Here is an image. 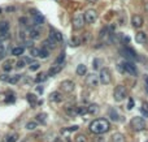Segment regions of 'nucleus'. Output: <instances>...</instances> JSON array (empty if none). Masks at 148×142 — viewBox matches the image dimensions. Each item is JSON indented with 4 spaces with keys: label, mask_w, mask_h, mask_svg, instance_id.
<instances>
[{
    "label": "nucleus",
    "mask_w": 148,
    "mask_h": 142,
    "mask_svg": "<svg viewBox=\"0 0 148 142\" xmlns=\"http://www.w3.org/2000/svg\"><path fill=\"white\" fill-rule=\"evenodd\" d=\"M109 128H110V125L106 119H96L90 124V131L96 136H100V134L108 132Z\"/></svg>",
    "instance_id": "obj_1"
},
{
    "label": "nucleus",
    "mask_w": 148,
    "mask_h": 142,
    "mask_svg": "<svg viewBox=\"0 0 148 142\" xmlns=\"http://www.w3.org/2000/svg\"><path fill=\"white\" fill-rule=\"evenodd\" d=\"M130 127H131L133 131L135 132H142L145 129V127H147V124H145V120L143 119V117H133L131 120H130Z\"/></svg>",
    "instance_id": "obj_2"
},
{
    "label": "nucleus",
    "mask_w": 148,
    "mask_h": 142,
    "mask_svg": "<svg viewBox=\"0 0 148 142\" xmlns=\"http://www.w3.org/2000/svg\"><path fill=\"white\" fill-rule=\"evenodd\" d=\"M113 97H115L116 102H122L127 97V89L123 85H117L115 87V91H113Z\"/></svg>",
    "instance_id": "obj_3"
},
{
    "label": "nucleus",
    "mask_w": 148,
    "mask_h": 142,
    "mask_svg": "<svg viewBox=\"0 0 148 142\" xmlns=\"http://www.w3.org/2000/svg\"><path fill=\"white\" fill-rule=\"evenodd\" d=\"M98 20V12L95 9H87L83 13V21L86 24H94Z\"/></svg>",
    "instance_id": "obj_4"
},
{
    "label": "nucleus",
    "mask_w": 148,
    "mask_h": 142,
    "mask_svg": "<svg viewBox=\"0 0 148 142\" xmlns=\"http://www.w3.org/2000/svg\"><path fill=\"white\" fill-rule=\"evenodd\" d=\"M121 65H122V71L125 73L130 74V76H137L138 74V71H137V67L134 65V63L133 61H125V63H121Z\"/></svg>",
    "instance_id": "obj_5"
},
{
    "label": "nucleus",
    "mask_w": 148,
    "mask_h": 142,
    "mask_svg": "<svg viewBox=\"0 0 148 142\" xmlns=\"http://www.w3.org/2000/svg\"><path fill=\"white\" fill-rule=\"evenodd\" d=\"M99 81H100L103 85H108L112 81V73L108 68H103L100 71V74H99Z\"/></svg>",
    "instance_id": "obj_6"
},
{
    "label": "nucleus",
    "mask_w": 148,
    "mask_h": 142,
    "mask_svg": "<svg viewBox=\"0 0 148 142\" xmlns=\"http://www.w3.org/2000/svg\"><path fill=\"white\" fill-rule=\"evenodd\" d=\"M60 89H61L64 93L70 94V93L74 91V89H76V83L73 82L72 80H64L61 83H60Z\"/></svg>",
    "instance_id": "obj_7"
},
{
    "label": "nucleus",
    "mask_w": 148,
    "mask_h": 142,
    "mask_svg": "<svg viewBox=\"0 0 148 142\" xmlns=\"http://www.w3.org/2000/svg\"><path fill=\"white\" fill-rule=\"evenodd\" d=\"M72 24H73V29H74V30H81L84 25L83 16H82V14H76V16L73 17Z\"/></svg>",
    "instance_id": "obj_8"
},
{
    "label": "nucleus",
    "mask_w": 148,
    "mask_h": 142,
    "mask_svg": "<svg viewBox=\"0 0 148 142\" xmlns=\"http://www.w3.org/2000/svg\"><path fill=\"white\" fill-rule=\"evenodd\" d=\"M86 85L88 86V87H96V86L99 85V77L94 73L88 74V76L86 77Z\"/></svg>",
    "instance_id": "obj_9"
},
{
    "label": "nucleus",
    "mask_w": 148,
    "mask_h": 142,
    "mask_svg": "<svg viewBox=\"0 0 148 142\" xmlns=\"http://www.w3.org/2000/svg\"><path fill=\"white\" fill-rule=\"evenodd\" d=\"M131 24L135 29H140L144 25V18H143L140 14H134L131 17Z\"/></svg>",
    "instance_id": "obj_10"
},
{
    "label": "nucleus",
    "mask_w": 148,
    "mask_h": 142,
    "mask_svg": "<svg viewBox=\"0 0 148 142\" xmlns=\"http://www.w3.org/2000/svg\"><path fill=\"white\" fill-rule=\"evenodd\" d=\"M9 28H11V25H9L8 21H1V22H0V35H1V38L8 37Z\"/></svg>",
    "instance_id": "obj_11"
},
{
    "label": "nucleus",
    "mask_w": 148,
    "mask_h": 142,
    "mask_svg": "<svg viewBox=\"0 0 148 142\" xmlns=\"http://www.w3.org/2000/svg\"><path fill=\"white\" fill-rule=\"evenodd\" d=\"M50 39H52V40H55V42H62V35H61V33L60 31H57V30H55V29H51L50 30Z\"/></svg>",
    "instance_id": "obj_12"
},
{
    "label": "nucleus",
    "mask_w": 148,
    "mask_h": 142,
    "mask_svg": "<svg viewBox=\"0 0 148 142\" xmlns=\"http://www.w3.org/2000/svg\"><path fill=\"white\" fill-rule=\"evenodd\" d=\"M26 34L29 35V38H30L31 40H34V39H38V38L40 37V30L36 28H30Z\"/></svg>",
    "instance_id": "obj_13"
},
{
    "label": "nucleus",
    "mask_w": 148,
    "mask_h": 142,
    "mask_svg": "<svg viewBox=\"0 0 148 142\" xmlns=\"http://www.w3.org/2000/svg\"><path fill=\"white\" fill-rule=\"evenodd\" d=\"M50 100L53 103H60L62 102V95L61 93H59V91H53V93L50 94Z\"/></svg>",
    "instance_id": "obj_14"
},
{
    "label": "nucleus",
    "mask_w": 148,
    "mask_h": 142,
    "mask_svg": "<svg viewBox=\"0 0 148 142\" xmlns=\"http://www.w3.org/2000/svg\"><path fill=\"white\" fill-rule=\"evenodd\" d=\"M62 69V65H57V64H55V65H52L50 69H48V73H47V77H53L56 76L57 73H59L60 71Z\"/></svg>",
    "instance_id": "obj_15"
},
{
    "label": "nucleus",
    "mask_w": 148,
    "mask_h": 142,
    "mask_svg": "<svg viewBox=\"0 0 148 142\" xmlns=\"http://www.w3.org/2000/svg\"><path fill=\"white\" fill-rule=\"evenodd\" d=\"M33 16H34V24H35V25L39 26V25H43V24H44V17H43V16L39 13V12H35V11H34Z\"/></svg>",
    "instance_id": "obj_16"
},
{
    "label": "nucleus",
    "mask_w": 148,
    "mask_h": 142,
    "mask_svg": "<svg viewBox=\"0 0 148 142\" xmlns=\"http://www.w3.org/2000/svg\"><path fill=\"white\" fill-rule=\"evenodd\" d=\"M56 44H57V43L55 42V40L50 39V38H47L46 40H43V47H44L46 50H47V48H50V50L56 48Z\"/></svg>",
    "instance_id": "obj_17"
},
{
    "label": "nucleus",
    "mask_w": 148,
    "mask_h": 142,
    "mask_svg": "<svg viewBox=\"0 0 148 142\" xmlns=\"http://www.w3.org/2000/svg\"><path fill=\"white\" fill-rule=\"evenodd\" d=\"M135 40H137L138 43H140V44H143V43H147V34H145L144 31H139V33H137Z\"/></svg>",
    "instance_id": "obj_18"
},
{
    "label": "nucleus",
    "mask_w": 148,
    "mask_h": 142,
    "mask_svg": "<svg viewBox=\"0 0 148 142\" xmlns=\"http://www.w3.org/2000/svg\"><path fill=\"white\" fill-rule=\"evenodd\" d=\"M87 110V114H91V115H95L99 112V106L96 104V103H91V104H88L86 107Z\"/></svg>",
    "instance_id": "obj_19"
},
{
    "label": "nucleus",
    "mask_w": 148,
    "mask_h": 142,
    "mask_svg": "<svg viewBox=\"0 0 148 142\" xmlns=\"http://www.w3.org/2000/svg\"><path fill=\"white\" fill-rule=\"evenodd\" d=\"M110 142H126V139L122 133H115L110 137Z\"/></svg>",
    "instance_id": "obj_20"
},
{
    "label": "nucleus",
    "mask_w": 148,
    "mask_h": 142,
    "mask_svg": "<svg viewBox=\"0 0 148 142\" xmlns=\"http://www.w3.org/2000/svg\"><path fill=\"white\" fill-rule=\"evenodd\" d=\"M108 114H109V117H110L112 121H118V120H120V115L117 114V111H116L115 108H109Z\"/></svg>",
    "instance_id": "obj_21"
},
{
    "label": "nucleus",
    "mask_w": 148,
    "mask_h": 142,
    "mask_svg": "<svg viewBox=\"0 0 148 142\" xmlns=\"http://www.w3.org/2000/svg\"><path fill=\"white\" fill-rule=\"evenodd\" d=\"M36 122H39V124H46L47 122V114H44V112H40V114L36 115Z\"/></svg>",
    "instance_id": "obj_22"
},
{
    "label": "nucleus",
    "mask_w": 148,
    "mask_h": 142,
    "mask_svg": "<svg viewBox=\"0 0 148 142\" xmlns=\"http://www.w3.org/2000/svg\"><path fill=\"white\" fill-rule=\"evenodd\" d=\"M86 73H87V67L84 64H79L77 67V74L78 76H86Z\"/></svg>",
    "instance_id": "obj_23"
},
{
    "label": "nucleus",
    "mask_w": 148,
    "mask_h": 142,
    "mask_svg": "<svg viewBox=\"0 0 148 142\" xmlns=\"http://www.w3.org/2000/svg\"><path fill=\"white\" fill-rule=\"evenodd\" d=\"M23 51H25V48L21 47V46H18V47L12 48V55H13V56H21V55H23Z\"/></svg>",
    "instance_id": "obj_24"
},
{
    "label": "nucleus",
    "mask_w": 148,
    "mask_h": 142,
    "mask_svg": "<svg viewBox=\"0 0 148 142\" xmlns=\"http://www.w3.org/2000/svg\"><path fill=\"white\" fill-rule=\"evenodd\" d=\"M79 129L78 125H73V127H70V128H64L61 129V133L62 134H69V133H73V132H77Z\"/></svg>",
    "instance_id": "obj_25"
},
{
    "label": "nucleus",
    "mask_w": 148,
    "mask_h": 142,
    "mask_svg": "<svg viewBox=\"0 0 148 142\" xmlns=\"http://www.w3.org/2000/svg\"><path fill=\"white\" fill-rule=\"evenodd\" d=\"M65 57H66V55H65V52L62 51L61 54L59 55V56L56 57V60H55V64H57V65H62L65 61Z\"/></svg>",
    "instance_id": "obj_26"
},
{
    "label": "nucleus",
    "mask_w": 148,
    "mask_h": 142,
    "mask_svg": "<svg viewBox=\"0 0 148 142\" xmlns=\"http://www.w3.org/2000/svg\"><path fill=\"white\" fill-rule=\"evenodd\" d=\"M140 114H142L143 117H148V103L143 102L142 107H140Z\"/></svg>",
    "instance_id": "obj_27"
},
{
    "label": "nucleus",
    "mask_w": 148,
    "mask_h": 142,
    "mask_svg": "<svg viewBox=\"0 0 148 142\" xmlns=\"http://www.w3.org/2000/svg\"><path fill=\"white\" fill-rule=\"evenodd\" d=\"M74 111H76V115H86L87 114V110L84 106H77V107H74Z\"/></svg>",
    "instance_id": "obj_28"
},
{
    "label": "nucleus",
    "mask_w": 148,
    "mask_h": 142,
    "mask_svg": "<svg viewBox=\"0 0 148 142\" xmlns=\"http://www.w3.org/2000/svg\"><path fill=\"white\" fill-rule=\"evenodd\" d=\"M18 141V134L17 133H11L5 137V142H17Z\"/></svg>",
    "instance_id": "obj_29"
},
{
    "label": "nucleus",
    "mask_w": 148,
    "mask_h": 142,
    "mask_svg": "<svg viewBox=\"0 0 148 142\" xmlns=\"http://www.w3.org/2000/svg\"><path fill=\"white\" fill-rule=\"evenodd\" d=\"M26 99H27V102L30 103L31 106H34L36 103V99H38V98H36V95L35 94H31V93H29L27 95H26Z\"/></svg>",
    "instance_id": "obj_30"
},
{
    "label": "nucleus",
    "mask_w": 148,
    "mask_h": 142,
    "mask_svg": "<svg viewBox=\"0 0 148 142\" xmlns=\"http://www.w3.org/2000/svg\"><path fill=\"white\" fill-rule=\"evenodd\" d=\"M36 127H38V122L36 121H29L26 122L25 128L27 129V131H34V129H36Z\"/></svg>",
    "instance_id": "obj_31"
},
{
    "label": "nucleus",
    "mask_w": 148,
    "mask_h": 142,
    "mask_svg": "<svg viewBox=\"0 0 148 142\" xmlns=\"http://www.w3.org/2000/svg\"><path fill=\"white\" fill-rule=\"evenodd\" d=\"M20 80H21V76H20V74H14V76H11V77H9L8 82L12 83V85H14V83H17Z\"/></svg>",
    "instance_id": "obj_32"
},
{
    "label": "nucleus",
    "mask_w": 148,
    "mask_h": 142,
    "mask_svg": "<svg viewBox=\"0 0 148 142\" xmlns=\"http://www.w3.org/2000/svg\"><path fill=\"white\" fill-rule=\"evenodd\" d=\"M47 80V74L46 73H39L38 76H36V78H35V82H43V81H46Z\"/></svg>",
    "instance_id": "obj_33"
},
{
    "label": "nucleus",
    "mask_w": 148,
    "mask_h": 142,
    "mask_svg": "<svg viewBox=\"0 0 148 142\" xmlns=\"http://www.w3.org/2000/svg\"><path fill=\"white\" fill-rule=\"evenodd\" d=\"M65 111H66L68 115L70 116H76V111H74V106H66L65 107Z\"/></svg>",
    "instance_id": "obj_34"
},
{
    "label": "nucleus",
    "mask_w": 148,
    "mask_h": 142,
    "mask_svg": "<svg viewBox=\"0 0 148 142\" xmlns=\"http://www.w3.org/2000/svg\"><path fill=\"white\" fill-rule=\"evenodd\" d=\"M50 56V51L46 48H42L39 50V57H42V59H47V57Z\"/></svg>",
    "instance_id": "obj_35"
},
{
    "label": "nucleus",
    "mask_w": 148,
    "mask_h": 142,
    "mask_svg": "<svg viewBox=\"0 0 148 142\" xmlns=\"http://www.w3.org/2000/svg\"><path fill=\"white\" fill-rule=\"evenodd\" d=\"M12 63L11 61H7V63H4V65H3V71L4 72H11L12 71Z\"/></svg>",
    "instance_id": "obj_36"
},
{
    "label": "nucleus",
    "mask_w": 148,
    "mask_h": 142,
    "mask_svg": "<svg viewBox=\"0 0 148 142\" xmlns=\"http://www.w3.org/2000/svg\"><path fill=\"white\" fill-rule=\"evenodd\" d=\"M39 68H40V64H39V63H31V65H30V68H29V69H30L31 72H36Z\"/></svg>",
    "instance_id": "obj_37"
},
{
    "label": "nucleus",
    "mask_w": 148,
    "mask_h": 142,
    "mask_svg": "<svg viewBox=\"0 0 148 142\" xmlns=\"http://www.w3.org/2000/svg\"><path fill=\"white\" fill-rule=\"evenodd\" d=\"M88 40H90V34H88V33H84V34L82 35L81 43H82V44H86V43L88 42Z\"/></svg>",
    "instance_id": "obj_38"
},
{
    "label": "nucleus",
    "mask_w": 148,
    "mask_h": 142,
    "mask_svg": "<svg viewBox=\"0 0 148 142\" xmlns=\"http://www.w3.org/2000/svg\"><path fill=\"white\" fill-rule=\"evenodd\" d=\"M76 142H87V138L84 134H78L76 137Z\"/></svg>",
    "instance_id": "obj_39"
},
{
    "label": "nucleus",
    "mask_w": 148,
    "mask_h": 142,
    "mask_svg": "<svg viewBox=\"0 0 148 142\" xmlns=\"http://www.w3.org/2000/svg\"><path fill=\"white\" fill-rule=\"evenodd\" d=\"M30 54H31V56H34V57H39V48H31L30 50Z\"/></svg>",
    "instance_id": "obj_40"
},
{
    "label": "nucleus",
    "mask_w": 148,
    "mask_h": 142,
    "mask_svg": "<svg viewBox=\"0 0 148 142\" xmlns=\"http://www.w3.org/2000/svg\"><path fill=\"white\" fill-rule=\"evenodd\" d=\"M92 142H105V138L103 136H95L92 138Z\"/></svg>",
    "instance_id": "obj_41"
},
{
    "label": "nucleus",
    "mask_w": 148,
    "mask_h": 142,
    "mask_svg": "<svg viewBox=\"0 0 148 142\" xmlns=\"http://www.w3.org/2000/svg\"><path fill=\"white\" fill-rule=\"evenodd\" d=\"M134 104H135L134 99H133V98H130V99H129V102H127V110H129V111L134 108Z\"/></svg>",
    "instance_id": "obj_42"
},
{
    "label": "nucleus",
    "mask_w": 148,
    "mask_h": 142,
    "mask_svg": "<svg viewBox=\"0 0 148 142\" xmlns=\"http://www.w3.org/2000/svg\"><path fill=\"white\" fill-rule=\"evenodd\" d=\"M100 64H101V60L100 59H94V69H99V67H100Z\"/></svg>",
    "instance_id": "obj_43"
},
{
    "label": "nucleus",
    "mask_w": 148,
    "mask_h": 142,
    "mask_svg": "<svg viewBox=\"0 0 148 142\" xmlns=\"http://www.w3.org/2000/svg\"><path fill=\"white\" fill-rule=\"evenodd\" d=\"M25 65H26V63L23 61V60H18V61H17V64H16V67H17L18 69H22Z\"/></svg>",
    "instance_id": "obj_44"
},
{
    "label": "nucleus",
    "mask_w": 148,
    "mask_h": 142,
    "mask_svg": "<svg viewBox=\"0 0 148 142\" xmlns=\"http://www.w3.org/2000/svg\"><path fill=\"white\" fill-rule=\"evenodd\" d=\"M33 44H34V42H33V40H31V39H26L25 40V46H26V47H27V48H33Z\"/></svg>",
    "instance_id": "obj_45"
},
{
    "label": "nucleus",
    "mask_w": 148,
    "mask_h": 142,
    "mask_svg": "<svg viewBox=\"0 0 148 142\" xmlns=\"http://www.w3.org/2000/svg\"><path fill=\"white\" fill-rule=\"evenodd\" d=\"M9 77H11V76H8V74H0V80H1V81H7V82H8Z\"/></svg>",
    "instance_id": "obj_46"
},
{
    "label": "nucleus",
    "mask_w": 148,
    "mask_h": 142,
    "mask_svg": "<svg viewBox=\"0 0 148 142\" xmlns=\"http://www.w3.org/2000/svg\"><path fill=\"white\" fill-rule=\"evenodd\" d=\"M4 55H5V50H4V47H0V60L4 57Z\"/></svg>",
    "instance_id": "obj_47"
},
{
    "label": "nucleus",
    "mask_w": 148,
    "mask_h": 142,
    "mask_svg": "<svg viewBox=\"0 0 148 142\" xmlns=\"http://www.w3.org/2000/svg\"><path fill=\"white\" fill-rule=\"evenodd\" d=\"M144 81H145V87H147V90H148V76H145Z\"/></svg>",
    "instance_id": "obj_48"
},
{
    "label": "nucleus",
    "mask_w": 148,
    "mask_h": 142,
    "mask_svg": "<svg viewBox=\"0 0 148 142\" xmlns=\"http://www.w3.org/2000/svg\"><path fill=\"white\" fill-rule=\"evenodd\" d=\"M144 9H145V12H147V13H148V1H147V3H145V5H144Z\"/></svg>",
    "instance_id": "obj_49"
},
{
    "label": "nucleus",
    "mask_w": 148,
    "mask_h": 142,
    "mask_svg": "<svg viewBox=\"0 0 148 142\" xmlns=\"http://www.w3.org/2000/svg\"><path fill=\"white\" fill-rule=\"evenodd\" d=\"M38 93H43V87H42V86H39V87H38Z\"/></svg>",
    "instance_id": "obj_50"
},
{
    "label": "nucleus",
    "mask_w": 148,
    "mask_h": 142,
    "mask_svg": "<svg viewBox=\"0 0 148 142\" xmlns=\"http://www.w3.org/2000/svg\"><path fill=\"white\" fill-rule=\"evenodd\" d=\"M53 142H62V141H61V138H55Z\"/></svg>",
    "instance_id": "obj_51"
},
{
    "label": "nucleus",
    "mask_w": 148,
    "mask_h": 142,
    "mask_svg": "<svg viewBox=\"0 0 148 142\" xmlns=\"http://www.w3.org/2000/svg\"><path fill=\"white\" fill-rule=\"evenodd\" d=\"M90 3H96V1H98V0H88Z\"/></svg>",
    "instance_id": "obj_52"
},
{
    "label": "nucleus",
    "mask_w": 148,
    "mask_h": 142,
    "mask_svg": "<svg viewBox=\"0 0 148 142\" xmlns=\"http://www.w3.org/2000/svg\"><path fill=\"white\" fill-rule=\"evenodd\" d=\"M1 12H3V9H1V8H0V13H1Z\"/></svg>",
    "instance_id": "obj_53"
},
{
    "label": "nucleus",
    "mask_w": 148,
    "mask_h": 142,
    "mask_svg": "<svg viewBox=\"0 0 148 142\" xmlns=\"http://www.w3.org/2000/svg\"><path fill=\"white\" fill-rule=\"evenodd\" d=\"M147 142H148V141H147Z\"/></svg>",
    "instance_id": "obj_54"
}]
</instances>
